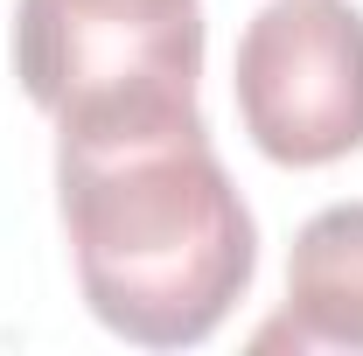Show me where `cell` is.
Here are the masks:
<instances>
[{
    "label": "cell",
    "mask_w": 363,
    "mask_h": 356,
    "mask_svg": "<svg viewBox=\"0 0 363 356\" xmlns=\"http://www.w3.org/2000/svg\"><path fill=\"white\" fill-rule=\"evenodd\" d=\"M56 210L84 308L140 350H196L259 272V223L203 112L56 133Z\"/></svg>",
    "instance_id": "1"
},
{
    "label": "cell",
    "mask_w": 363,
    "mask_h": 356,
    "mask_svg": "<svg viewBox=\"0 0 363 356\" xmlns=\"http://www.w3.org/2000/svg\"><path fill=\"white\" fill-rule=\"evenodd\" d=\"M14 77L56 133L196 112L203 7L196 0H21Z\"/></svg>",
    "instance_id": "2"
},
{
    "label": "cell",
    "mask_w": 363,
    "mask_h": 356,
    "mask_svg": "<svg viewBox=\"0 0 363 356\" xmlns=\"http://www.w3.org/2000/svg\"><path fill=\"white\" fill-rule=\"evenodd\" d=\"M238 119L272 168H328L363 147V7L266 0L238 35Z\"/></svg>",
    "instance_id": "3"
},
{
    "label": "cell",
    "mask_w": 363,
    "mask_h": 356,
    "mask_svg": "<svg viewBox=\"0 0 363 356\" xmlns=\"http://www.w3.org/2000/svg\"><path fill=\"white\" fill-rule=\"evenodd\" d=\"M252 350H350L363 356V203H328L286 252V301Z\"/></svg>",
    "instance_id": "4"
}]
</instances>
